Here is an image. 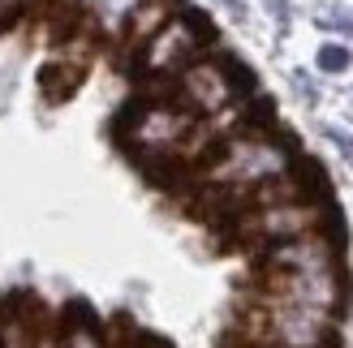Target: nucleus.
Returning <instances> with one entry per match:
<instances>
[{
	"label": "nucleus",
	"mask_w": 353,
	"mask_h": 348,
	"mask_svg": "<svg viewBox=\"0 0 353 348\" xmlns=\"http://www.w3.org/2000/svg\"><path fill=\"white\" fill-rule=\"evenodd\" d=\"M289 168H293V155L285 142H276L263 129H237L203 155L199 185H207V194L224 198L228 206H241L259 185L289 177Z\"/></svg>",
	"instance_id": "1"
},
{
	"label": "nucleus",
	"mask_w": 353,
	"mask_h": 348,
	"mask_svg": "<svg viewBox=\"0 0 353 348\" xmlns=\"http://www.w3.org/2000/svg\"><path fill=\"white\" fill-rule=\"evenodd\" d=\"M199 116L181 108L172 95H151L143 103H134L121 120V138L134 155L143 160H185V146L194 138Z\"/></svg>",
	"instance_id": "2"
},
{
	"label": "nucleus",
	"mask_w": 353,
	"mask_h": 348,
	"mask_svg": "<svg viewBox=\"0 0 353 348\" xmlns=\"http://www.w3.org/2000/svg\"><path fill=\"white\" fill-rule=\"evenodd\" d=\"M241 336L259 348H327L332 344V314L293 301L254 297L241 318Z\"/></svg>",
	"instance_id": "3"
},
{
	"label": "nucleus",
	"mask_w": 353,
	"mask_h": 348,
	"mask_svg": "<svg viewBox=\"0 0 353 348\" xmlns=\"http://www.w3.org/2000/svg\"><path fill=\"white\" fill-rule=\"evenodd\" d=\"M323 228V206L297 194V198H280V202H263V206H245L237 211L233 224V237L241 246H259V250H272L280 241H293V237H306V232H319Z\"/></svg>",
	"instance_id": "4"
},
{
	"label": "nucleus",
	"mask_w": 353,
	"mask_h": 348,
	"mask_svg": "<svg viewBox=\"0 0 353 348\" xmlns=\"http://www.w3.org/2000/svg\"><path fill=\"white\" fill-rule=\"evenodd\" d=\"M199 52H203V26L185 13H172L138 47V74L143 78H176L185 65L199 61Z\"/></svg>",
	"instance_id": "5"
},
{
	"label": "nucleus",
	"mask_w": 353,
	"mask_h": 348,
	"mask_svg": "<svg viewBox=\"0 0 353 348\" xmlns=\"http://www.w3.org/2000/svg\"><path fill=\"white\" fill-rule=\"evenodd\" d=\"M168 95L181 103V108H190L199 120H207V116H220V112L233 108L237 82H233V74H228L220 61L199 56L194 65H185L181 74H176V82H172Z\"/></svg>",
	"instance_id": "6"
},
{
	"label": "nucleus",
	"mask_w": 353,
	"mask_h": 348,
	"mask_svg": "<svg viewBox=\"0 0 353 348\" xmlns=\"http://www.w3.org/2000/svg\"><path fill=\"white\" fill-rule=\"evenodd\" d=\"M259 297L293 301V305H310V309L336 314V305L345 297V280H341V267H323V271H263Z\"/></svg>",
	"instance_id": "7"
},
{
	"label": "nucleus",
	"mask_w": 353,
	"mask_h": 348,
	"mask_svg": "<svg viewBox=\"0 0 353 348\" xmlns=\"http://www.w3.org/2000/svg\"><path fill=\"white\" fill-rule=\"evenodd\" d=\"M336 267V246L323 232H306L263 250V271H323Z\"/></svg>",
	"instance_id": "8"
},
{
	"label": "nucleus",
	"mask_w": 353,
	"mask_h": 348,
	"mask_svg": "<svg viewBox=\"0 0 353 348\" xmlns=\"http://www.w3.org/2000/svg\"><path fill=\"white\" fill-rule=\"evenodd\" d=\"M138 5H143V0H91V5H86V17H91V26L99 34L112 39V34H125V26L138 13Z\"/></svg>",
	"instance_id": "9"
},
{
	"label": "nucleus",
	"mask_w": 353,
	"mask_h": 348,
	"mask_svg": "<svg viewBox=\"0 0 353 348\" xmlns=\"http://www.w3.org/2000/svg\"><path fill=\"white\" fill-rule=\"evenodd\" d=\"M168 17H172V5H168V0H143V5H138V13L130 17L125 34H130L134 43H143V39H151V34L168 22Z\"/></svg>",
	"instance_id": "10"
},
{
	"label": "nucleus",
	"mask_w": 353,
	"mask_h": 348,
	"mask_svg": "<svg viewBox=\"0 0 353 348\" xmlns=\"http://www.w3.org/2000/svg\"><path fill=\"white\" fill-rule=\"evenodd\" d=\"M319 69H323V74H345V69H349V47L327 43V47L319 52Z\"/></svg>",
	"instance_id": "11"
},
{
	"label": "nucleus",
	"mask_w": 353,
	"mask_h": 348,
	"mask_svg": "<svg viewBox=\"0 0 353 348\" xmlns=\"http://www.w3.org/2000/svg\"><path fill=\"white\" fill-rule=\"evenodd\" d=\"M26 5H30V0H0V22H9V17H13V13H22Z\"/></svg>",
	"instance_id": "12"
},
{
	"label": "nucleus",
	"mask_w": 353,
	"mask_h": 348,
	"mask_svg": "<svg viewBox=\"0 0 353 348\" xmlns=\"http://www.w3.org/2000/svg\"><path fill=\"white\" fill-rule=\"evenodd\" d=\"M30 348H61V336L57 331H34V344Z\"/></svg>",
	"instance_id": "13"
},
{
	"label": "nucleus",
	"mask_w": 353,
	"mask_h": 348,
	"mask_svg": "<svg viewBox=\"0 0 353 348\" xmlns=\"http://www.w3.org/2000/svg\"><path fill=\"white\" fill-rule=\"evenodd\" d=\"M65 5H69V9H86V5H91V0H65Z\"/></svg>",
	"instance_id": "14"
},
{
	"label": "nucleus",
	"mask_w": 353,
	"mask_h": 348,
	"mask_svg": "<svg viewBox=\"0 0 353 348\" xmlns=\"http://www.w3.org/2000/svg\"><path fill=\"white\" fill-rule=\"evenodd\" d=\"M250 348H259V344H250Z\"/></svg>",
	"instance_id": "15"
}]
</instances>
